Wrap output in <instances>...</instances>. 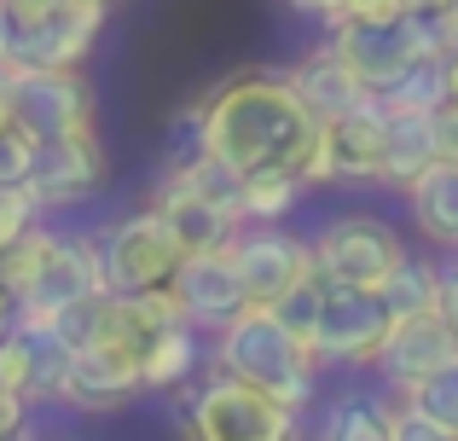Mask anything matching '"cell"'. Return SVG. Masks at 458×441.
<instances>
[{
	"instance_id": "cell-1",
	"label": "cell",
	"mask_w": 458,
	"mask_h": 441,
	"mask_svg": "<svg viewBox=\"0 0 458 441\" xmlns=\"http://www.w3.org/2000/svg\"><path fill=\"white\" fill-rule=\"evenodd\" d=\"M325 123L302 105L291 76L250 70L233 76L198 105V151H215L233 169H296L319 146Z\"/></svg>"
},
{
	"instance_id": "cell-2",
	"label": "cell",
	"mask_w": 458,
	"mask_h": 441,
	"mask_svg": "<svg viewBox=\"0 0 458 441\" xmlns=\"http://www.w3.org/2000/svg\"><path fill=\"white\" fill-rule=\"evenodd\" d=\"M209 366L244 377L250 389H261V395L284 401L296 412L319 395V354H313V343L296 337L273 308H256V302L226 331H215V360Z\"/></svg>"
},
{
	"instance_id": "cell-3",
	"label": "cell",
	"mask_w": 458,
	"mask_h": 441,
	"mask_svg": "<svg viewBox=\"0 0 458 441\" xmlns=\"http://www.w3.org/2000/svg\"><path fill=\"white\" fill-rule=\"evenodd\" d=\"M186 441H296V407L250 389L244 377L209 366V384L191 389L186 419H180Z\"/></svg>"
},
{
	"instance_id": "cell-4",
	"label": "cell",
	"mask_w": 458,
	"mask_h": 441,
	"mask_svg": "<svg viewBox=\"0 0 458 441\" xmlns=\"http://www.w3.org/2000/svg\"><path fill=\"white\" fill-rule=\"evenodd\" d=\"M99 250H105V279H111L116 296H134V291H157V284H174L180 261H186V244L174 238L163 209H134L99 233Z\"/></svg>"
},
{
	"instance_id": "cell-5",
	"label": "cell",
	"mask_w": 458,
	"mask_h": 441,
	"mask_svg": "<svg viewBox=\"0 0 458 441\" xmlns=\"http://www.w3.org/2000/svg\"><path fill=\"white\" fill-rule=\"evenodd\" d=\"M394 314L383 302V291H360V284H331L325 279L319 326H313V354L319 366H377V349L389 337Z\"/></svg>"
},
{
	"instance_id": "cell-6",
	"label": "cell",
	"mask_w": 458,
	"mask_h": 441,
	"mask_svg": "<svg viewBox=\"0 0 458 441\" xmlns=\"http://www.w3.org/2000/svg\"><path fill=\"white\" fill-rule=\"evenodd\" d=\"M406 261V244L389 221L377 216H343L331 226H319L313 238V267L331 284H360V291H377L394 267Z\"/></svg>"
},
{
	"instance_id": "cell-7",
	"label": "cell",
	"mask_w": 458,
	"mask_h": 441,
	"mask_svg": "<svg viewBox=\"0 0 458 441\" xmlns=\"http://www.w3.org/2000/svg\"><path fill=\"white\" fill-rule=\"evenodd\" d=\"M233 261L244 273V291L256 308H273L279 296H291L302 279H313V238L291 233L279 221H250L244 233L233 238Z\"/></svg>"
},
{
	"instance_id": "cell-8",
	"label": "cell",
	"mask_w": 458,
	"mask_h": 441,
	"mask_svg": "<svg viewBox=\"0 0 458 441\" xmlns=\"http://www.w3.org/2000/svg\"><path fill=\"white\" fill-rule=\"evenodd\" d=\"M134 395H146V384H140V354L128 349V343H81V349H70V372H64L58 407L116 412Z\"/></svg>"
},
{
	"instance_id": "cell-9",
	"label": "cell",
	"mask_w": 458,
	"mask_h": 441,
	"mask_svg": "<svg viewBox=\"0 0 458 441\" xmlns=\"http://www.w3.org/2000/svg\"><path fill=\"white\" fill-rule=\"evenodd\" d=\"M18 88V123H30L47 140H70L93 128V88L81 81V70H6Z\"/></svg>"
},
{
	"instance_id": "cell-10",
	"label": "cell",
	"mask_w": 458,
	"mask_h": 441,
	"mask_svg": "<svg viewBox=\"0 0 458 441\" xmlns=\"http://www.w3.org/2000/svg\"><path fill=\"white\" fill-rule=\"evenodd\" d=\"M174 296L186 308V319L198 331H226L238 314L250 308V291H244V273L233 261V244L226 250H191L174 273Z\"/></svg>"
},
{
	"instance_id": "cell-11",
	"label": "cell",
	"mask_w": 458,
	"mask_h": 441,
	"mask_svg": "<svg viewBox=\"0 0 458 441\" xmlns=\"http://www.w3.org/2000/svg\"><path fill=\"white\" fill-rule=\"evenodd\" d=\"M453 354H458L453 326L441 319V308H429V314H406V319L389 326V337H383V349H377V372L406 395V389H418L429 372H441Z\"/></svg>"
},
{
	"instance_id": "cell-12",
	"label": "cell",
	"mask_w": 458,
	"mask_h": 441,
	"mask_svg": "<svg viewBox=\"0 0 458 441\" xmlns=\"http://www.w3.org/2000/svg\"><path fill=\"white\" fill-rule=\"evenodd\" d=\"M105 181V151H99V134H70V140H47L41 157H35V198H41V209H76L88 204L93 192H99Z\"/></svg>"
},
{
	"instance_id": "cell-13",
	"label": "cell",
	"mask_w": 458,
	"mask_h": 441,
	"mask_svg": "<svg viewBox=\"0 0 458 441\" xmlns=\"http://www.w3.org/2000/svg\"><path fill=\"white\" fill-rule=\"evenodd\" d=\"M325 146H331L336 181H383V151H389V111L371 93L366 105L331 116L325 123Z\"/></svg>"
},
{
	"instance_id": "cell-14",
	"label": "cell",
	"mask_w": 458,
	"mask_h": 441,
	"mask_svg": "<svg viewBox=\"0 0 458 441\" xmlns=\"http://www.w3.org/2000/svg\"><path fill=\"white\" fill-rule=\"evenodd\" d=\"M291 88L302 93V105L319 116V123H331V116H343V111H354V105L371 99V88L360 81V70L331 47V35H325L313 53H302V64L291 70Z\"/></svg>"
},
{
	"instance_id": "cell-15",
	"label": "cell",
	"mask_w": 458,
	"mask_h": 441,
	"mask_svg": "<svg viewBox=\"0 0 458 441\" xmlns=\"http://www.w3.org/2000/svg\"><path fill=\"white\" fill-rule=\"evenodd\" d=\"M157 209L168 216V226H174V238L191 250H226L238 233H244V216H238L233 204H209V198H191V192H168V186H157L151 198Z\"/></svg>"
},
{
	"instance_id": "cell-16",
	"label": "cell",
	"mask_w": 458,
	"mask_h": 441,
	"mask_svg": "<svg viewBox=\"0 0 458 441\" xmlns=\"http://www.w3.org/2000/svg\"><path fill=\"white\" fill-rule=\"evenodd\" d=\"M406 209H412L418 233L441 250H458V163H436L406 186Z\"/></svg>"
},
{
	"instance_id": "cell-17",
	"label": "cell",
	"mask_w": 458,
	"mask_h": 441,
	"mask_svg": "<svg viewBox=\"0 0 458 441\" xmlns=\"http://www.w3.org/2000/svg\"><path fill=\"white\" fill-rule=\"evenodd\" d=\"M436 134H429V111H389V151H383V181L412 186L424 169H436Z\"/></svg>"
},
{
	"instance_id": "cell-18",
	"label": "cell",
	"mask_w": 458,
	"mask_h": 441,
	"mask_svg": "<svg viewBox=\"0 0 458 441\" xmlns=\"http://www.w3.org/2000/svg\"><path fill=\"white\" fill-rule=\"evenodd\" d=\"M191 331L198 326H168L140 349V384L151 395H168V389H180L191 377V366H198V337Z\"/></svg>"
},
{
	"instance_id": "cell-19",
	"label": "cell",
	"mask_w": 458,
	"mask_h": 441,
	"mask_svg": "<svg viewBox=\"0 0 458 441\" xmlns=\"http://www.w3.org/2000/svg\"><path fill=\"white\" fill-rule=\"evenodd\" d=\"M319 441H394V407L354 389V395H343V401L325 407Z\"/></svg>"
},
{
	"instance_id": "cell-20",
	"label": "cell",
	"mask_w": 458,
	"mask_h": 441,
	"mask_svg": "<svg viewBox=\"0 0 458 441\" xmlns=\"http://www.w3.org/2000/svg\"><path fill=\"white\" fill-rule=\"evenodd\" d=\"M302 174L296 169H244V192H238V209L244 221H284L302 209Z\"/></svg>"
},
{
	"instance_id": "cell-21",
	"label": "cell",
	"mask_w": 458,
	"mask_h": 441,
	"mask_svg": "<svg viewBox=\"0 0 458 441\" xmlns=\"http://www.w3.org/2000/svg\"><path fill=\"white\" fill-rule=\"evenodd\" d=\"M377 291H383V302H389V314H394V319H406V314H429V308H441V267H436V261L406 256L401 267H394L389 279L377 284Z\"/></svg>"
},
{
	"instance_id": "cell-22",
	"label": "cell",
	"mask_w": 458,
	"mask_h": 441,
	"mask_svg": "<svg viewBox=\"0 0 458 441\" xmlns=\"http://www.w3.org/2000/svg\"><path fill=\"white\" fill-rule=\"evenodd\" d=\"M53 238H58V226H35V233H23L12 250H0V284H6L18 302H30V296H35L47 261H53Z\"/></svg>"
},
{
	"instance_id": "cell-23",
	"label": "cell",
	"mask_w": 458,
	"mask_h": 441,
	"mask_svg": "<svg viewBox=\"0 0 458 441\" xmlns=\"http://www.w3.org/2000/svg\"><path fill=\"white\" fill-rule=\"evenodd\" d=\"M377 99H383V111H436V105H447L453 99L447 58H424V64H412L389 93H377Z\"/></svg>"
},
{
	"instance_id": "cell-24",
	"label": "cell",
	"mask_w": 458,
	"mask_h": 441,
	"mask_svg": "<svg viewBox=\"0 0 458 441\" xmlns=\"http://www.w3.org/2000/svg\"><path fill=\"white\" fill-rule=\"evenodd\" d=\"M401 401H412L418 412H429L436 424H447V430L458 436V354H453L447 366H441V372H429L418 389H406Z\"/></svg>"
},
{
	"instance_id": "cell-25",
	"label": "cell",
	"mask_w": 458,
	"mask_h": 441,
	"mask_svg": "<svg viewBox=\"0 0 458 441\" xmlns=\"http://www.w3.org/2000/svg\"><path fill=\"white\" fill-rule=\"evenodd\" d=\"M35 331H23L18 319H12L6 331H0V389H18L23 401H30V384H35Z\"/></svg>"
},
{
	"instance_id": "cell-26",
	"label": "cell",
	"mask_w": 458,
	"mask_h": 441,
	"mask_svg": "<svg viewBox=\"0 0 458 441\" xmlns=\"http://www.w3.org/2000/svg\"><path fill=\"white\" fill-rule=\"evenodd\" d=\"M35 157H41V134L30 123L0 128V186H30Z\"/></svg>"
},
{
	"instance_id": "cell-27",
	"label": "cell",
	"mask_w": 458,
	"mask_h": 441,
	"mask_svg": "<svg viewBox=\"0 0 458 441\" xmlns=\"http://www.w3.org/2000/svg\"><path fill=\"white\" fill-rule=\"evenodd\" d=\"M41 198H35V186H0V250H12L23 233H35L41 226Z\"/></svg>"
},
{
	"instance_id": "cell-28",
	"label": "cell",
	"mask_w": 458,
	"mask_h": 441,
	"mask_svg": "<svg viewBox=\"0 0 458 441\" xmlns=\"http://www.w3.org/2000/svg\"><path fill=\"white\" fill-rule=\"evenodd\" d=\"M319 302H325V279L313 273V279H302L291 296H279V302H273V314H279L284 326L296 331V337H308V343H313V326H319Z\"/></svg>"
},
{
	"instance_id": "cell-29",
	"label": "cell",
	"mask_w": 458,
	"mask_h": 441,
	"mask_svg": "<svg viewBox=\"0 0 458 441\" xmlns=\"http://www.w3.org/2000/svg\"><path fill=\"white\" fill-rule=\"evenodd\" d=\"M394 441H458L447 424H436L429 412H418L412 401H401L394 407Z\"/></svg>"
},
{
	"instance_id": "cell-30",
	"label": "cell",
	"mask_w": 458,
	"mask_h": 441,
	"mask_svg": "<svg viewBox=\"0 0 458 441\" xmlns=\"http://www.w3.org/2000/svg\"><path fill=\"white\" fill-rule=\"evenodd\" d=\"M401 18H412V0H348L343 6V23H401Z\"/></svg>"
},
{
	"instance_id": "cell-31",
	"label": "cell",
	"mask_w": 458,
	"mask_h": 441,
	"mask_svg": "<svg viewBox=\"0 0 458 441\" xmlns=\"http://www.w3.org/2000/svg\"><path fill=\"white\" fill-rule=\"evenodd\" d=\"M429 134H436V157L458 163V99H447V105L429 111Z\"/></svg>"
},
{
	"instance_id": "cell-32",
	"label": "cell",
	"mask_w": 458,
	"mask_h": 441,
	"mask_svg": "<svg viewBox=\"0 0 458 441\" xmlns=\"http://www.w3.org/2000/svg\"><path fill=\"white\" fill-rule=\"evenodd\" d=\"M23 412H30V401L18 389H0V441H23Z\"/></svg>"
},
{
	"instance_id": "cell-33",
	"label": "cell",
	"mask_w": 458,
	"mask_h": 441,
	"mask_svg": "<svg viewBox=\"0 0 458 441\" xmlns=\"http://www.w3.org/2000/svg\"><path fill=\"white\" fill-rule=\"evenodd\" d=\"M284 6H291L296 18H313V23H325V30H331V23H343V6H348V0H284Z\"/></svg>"
},
{
	"instance_id": "cell-34",
	"label": "cell",
	"mask_w": 458,
	"mask_h": 441,
	"mask_svg": "<svg viewBox=\"0 0 458 441\" xmlns=\"http://www.w3.org/2000/svg\"><path fill=\"white\" fill-rule=\"evenodd\" d=\"M441 319H447L453 337H458V261L441 267Z\"/></svg>"
},
{
	"instance_id": "cell-35",
	"label": "cell",
	"mask_w": 458,
	"mask_h": 441,
	"mask_svg": "<svg viewBox=\"0 0 458 441\" xmlns=\"http://www.w3.org/2000/svg\"><path fill=\"white\" fill-rule=\"evenodd\" d=\"M12 23L18 18H12V6L0 0V70H6V58H12Z\"/></svg>"
},
{
	"instance_id": "cell-36",
	"label": "cell",
	"mask_w": 458,
	"mask_h": 441,
	"mask_svg": "<svg viewBox=\"0 0 458 441\" xmlns=\"http://www.w3.org/2000/svg\"><path fill=\"white\" fill-rule=\"evenodd\" d=\"M12 319H18V296H12V291H6V284H0V331H6V326H12Z\"/></svg>"
},
{
	"instance_id": "cell-37",
	"label": "cell",
	"mask_w": 458,
	"mask_h": 441,
	"mask_svg": "<svg viewBox=\"0 0 458 441\" xmlns=\"http://www.w3.org/2000/svg\"><path fill=\"white\" fill-rule=\"evenodd\" d=\"M447 6H458V0H412V12H429V18H436V12H447Z\"/></svg>"
},
{
	"instance_id": "cell-38",
	"label": "cell",
	"mask_w": 458,
	"mask_h": 441,
	"mask_svg": "<svg viewBox=\"0 0 458 441\" xmlns=\"http://www.w3.org/2000/svg\"><path fill=\"white\" fill-rule=\"evenodd\" d=\"M447 88H453V99H458V53L447 58Z\"/></svg>"
}]
</instances>
